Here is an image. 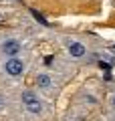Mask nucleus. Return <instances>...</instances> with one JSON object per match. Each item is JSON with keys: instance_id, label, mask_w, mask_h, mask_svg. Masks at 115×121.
I'll list each match as a JSON object with an SVG mask.
<instances>
[{"instance_id": "obj_4", "label": "nucleus", "mask_w": 115, "mask_h": 121, "mask_svg": "<svg viewBox=\"0 0 115 121\" xmlns=\"http://www.w3.org/2000/svg\"><path fill=\"white\" fill-rule=\"evenodd\" d=\"M36 85L40 87L43 91H51L55 83H53V79L49 77V75H38V77H36Z\"/></svg>"}, {"instance_id": "obj_5", "label": "nucleus", "mask_w": 115, "mask_h": 121, "mask_svg": "<svg viewBox=\"0 0 115 121\" xmlns=\"http://www.w3.org/2000/svg\"><path fill=\"white\" fill-rule=\"evenodd\" d=\"M4 105H6V101H4V97L0 95V111H2V109H4Z\"/></svg>"}, {"instance_id": "obj_1", "label": "nucleus", "mask_w": 115, "mask_h": 121, "mask_svg": "<svg viewBox=\"0 0 115 121\" xmlns=\"http://www.w3.org/2000/svg\"><path fill=\"white\" fill-rule=\"evenodd\" d=\"M20 52H22V44H20L18 39L4 36V39L0 40V56H2V60L4 59H16Z\"/></svg>"}, {"instance_id": "obj_3", "label": "nucleus", "mask_w": 115, "mask_h": 121, "mask_svg": "<svg viewBox=\"0 0 115 121\" xmlns=\"http://www.w3.org/2000/svg\"><path fill=\"white\" fill-rule=\"evenodd\" d=\"M67 51H69V55H71L73 59H81V56H85L87 48L83 47L81 43H77V40H71V43H67Z\"/></svg>"}, {"instance_id": "obj_2", "label": "nucleus", "mask_w": 115, "mask_h": 121, "mask_svg": "<svg viewBox=\"0 0 115 121\" xmlns=\"http://www.w3.org/2000/svg\"><path fill=\"white\" fill-rule=\"evenodd\" d=\"M0 69H2V73L6 75V77H22L26 71V63L20 59V56H16V59H4L2 60V65H0Z\"/></svg>"}, {"instance_id": "obj_6", "label": "nucleus", "mask_w": 115, "mask_h": 121, "mask_svg": "<svg viewBox=\"0 0 115 121\" xmlns=\"http://www.w3.org/2000/svg\"><path fill=\"white\" fill-rule=\"evenodd\" d=\"M113 105H115V95H113Z\"/></svg>"}]
</instances>
